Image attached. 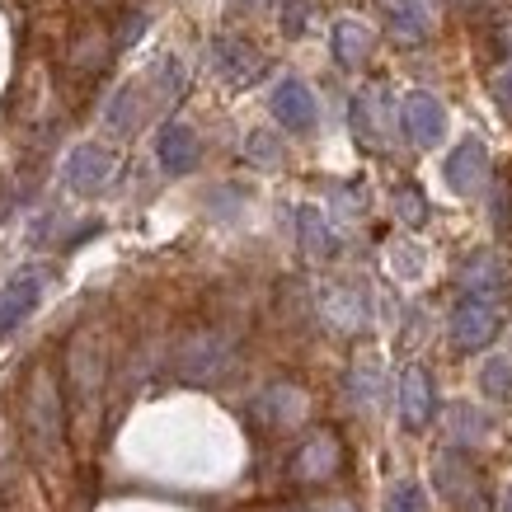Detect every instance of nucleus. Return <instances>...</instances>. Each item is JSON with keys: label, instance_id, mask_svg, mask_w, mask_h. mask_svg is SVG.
Returning <instances> with one entry per match:
<instances>
[{"label": "nucleus", "instance_id": "nucleus-23", "mask_svg": "<svg viewBox=\"0 0 512 512\" xmlns=\"http://www.w3.org/2000/svg\"><path fill=\"white\" fill-rule=\"evenodd\" d=\"M343 390H348V400L357 409H372L376 395H381V367L376 362H357L353 372H348V381H343Z\"/></svg>", "mask_w": 512, "mask_h": 512}, {"label": "nucleus", "instance_id": "nucleus-20", "mask_svg": "<svg viewBox=\"0 0 512 512\" xmlns=\"http://www.w3.org/2000/svg\"><path fill=\"white\" fill-rule=\"evenodd\" d=\"M367 292L353 287V282H339V287H329L325 292V320L339 329H362L367 325Z\"/></svg>", "mask_w": 512, "mask_h": 512}, {"label": "nucleus", "instance_id": "nucleus-33", "mask_svg": "<svg viewBox=\"0 0 512 512\" xmlns=\"http://www.w3.org/2000/svg\"><path fill=\"white\" fill-rule=\"evenodd\" d=\"M282 512H357L353 503H296V508H282Z\"/></svg>", "mask_w": 512, "mask_h": 512}, {"label": "nucleus", "instance_id": "nucleus-28", "mask_svg": "<svg viewBox=\"0 0 512 512\" xmlns=\"http://www.w3.org/2000/svg\"><path fill=\"white\" fill-rule=\"evenodd\" d=\"M386 512H428V494H423V484H419V480L390 484Z\"/></svg>", "mask_w": 512, "mask_h": 512}, {"label": "nucleus", "instance_id": "nucleus-35", "mask_svg": "<svg viewBox=\"0 0 512 512\" xmlns=\"http://www.w3.org/2000/svg\"><path fill=\"white\" fill-rule=\"evenodd\" d=\"M503 508H508V512H512V489H508V498H503Z\"/></svg>", "mask_w": 512, "mask_h": 512}, {"label": "nucleus", "instance_id": "nucleus-29", "mask_svg": "<svg viewBox=\"0 0 512 512\" xmlns=\"http://www.w3.org/2000/svg\"><path fill=\"white\" fill-rule=\"evenodd\" d=\"M109 52H113L109 38H99V33H85V38L71 47V62H76L80 71H99V66L109 62Z\"/></svg>", "mask_w": 512, "mask_h": 512}, {"label": "nucleus", "instance_id": "nucleus-13", "mask_svg": "<svg viewBox=\"0 0 512 512\" xmlns=\"http://www.w3.org/2000/svg\"><path fill=\"white\" fill-rule=\"evenodd\" d=\"M62 179L71 193H99V188L113 179V156L99 146V141H80L76 151L66 156Z\"/></svg>", "mask_w": 512, "mask_h": 512}, {"label": "nucleus", "instance_id": "nucleus-5", "mask_svg": "<svg viewBox=\"0 0 512 512\" xmlns=\"http://www.w3.org/2000/svg\"><path fill=\"white\" fill-rule=\"evenodd\" d=\"M62 433H66V419H62V395H57V381L52 372H38L29 386V437L33 447L52 456L62 447Z\"/></svg>", "mask_w": 512, "mask_h": 512}, {"label": "nucleus", "instance_id": "nucleus-34", "mask_svg": "<svg viewBox=\"0 0 512 512\" xmlns=\"http://www.w3.org/2000/svg\"><path fill=\"white\" fill-rule=\"evenodd\" d=\"M235 5H245V10H259V5H268V0H235Z\"/></svg>", "mask_w": 512, "mask_h": 512}, {"label": "nucleus", "instance_id": "nucleus-9", "mask_svg": "<svg viewBox=\"0 0 512 512\" xmlns=\"http://www.w3.org/2000/svg\"><path fill=\"white\" fill-rule=\"evenodd\" d=\"M268 109H273V118H278V127H287V132H296V137H306V132H315L320 127V104H315V90L306 85V80H278L273 85V94H268Z\"/></svg>", "mask_w": 512, "mask_h": 512}, {"label": "nucleus", "instance_id": "nucleus-6", "mask_svg": "<svg viewBox=\"0 0 512 512\" xmlns=\"http://www.w3.org/2000/svg\"><path fill=\"white\" fill-rule=\"evenodd\" d=\"M400 132L409 137V146H419V151H433L437 141L447 137V104L428 90H414L404 94L400 104Z\"/></svg>", "mask_w": 512, "mask_h": 512}, {"label": "nucleus", "instance_id": "nucleus-14", "mask_svg": "<svg viewBox=\"0 0 512 512\" xmlns=\"http://www.w3.org/2000/svg\"><path fill=\"white\" fill-rule=\"evenodd\" d=\"M184 90H188V71L179 57H160V62L146 71V80H141V94H146V109L151 113L174 109V104L184 99Z\"/></svg>", "mask_w": 512, "mask_h": 512}, {"label": "nucleus", "instance_id": "nucleus-2", "mask_svg": "<svg viewBox=\"0 0 512 512\" xmlns=\"http://www.w3.org/2000/svg\"><path fill=\"white\" fill-rule=\"evenodd\" d=\"M503 301L508 296H484V292H461L451 306L447 334L456 353H484L494 343L498 325H503Z\"/></svg>", "mask_w": 512, "mask_h": 512}, {"label": "nucleus", "instance_id": "nucleus-12", "mask_svg": "<svg viewBox=\"0 0 512 512\" xmlns=\"http://www.w3.org/2000/svg\"><path fill=\"white\" fill-rule=\"evenodd\" d=\"M437 414V386H433V372L409 362L400 372V423L409 433H423Z\"/></svg>", "mask_w": 512, "mask_h": 512}, {"label": "nucleus", "instance_id": "nucleus-16", "mask_svg": "<svg viewBox=\"0 0 512 512\" xmlns=\"http://www.w3.org/2000/svg\"><path fill=\"white\" fill-rule=\"evenodd\" d=\"M202 146H198V132L188 123H165L156 137V160L165 174H188L193 165H198Z\"/></svg>", "mask_w": 512, "mask_h": 512}, {"label": "nucleus", "instance_id": "nucleus-27", "mask_svg": "<svg viewBox=\"0 0 512 512\" xmlns=\"http://www.w3.org/2000/svg\"><path fill=\"white\" fill-rule=\"evenodd\" d=\"M447 423H451V437H456V442H480V437L489 433V419H484L475 404H456Z\"/></svg>", "mask_w": 512, "mask_h": 512}, {"label": "nucleus", "instance_id": "nucleus-10", "mask_svg": "<svg viewBox=\"0 0 512 512\" xmlns=\"http://www.w3.org/2000/svg\"><path fill=\"white\" fill-rule=\"evenodd\" d=\"M43 292H47V273L38 264L19 268L15 278L0 287V339H5V334H15V329L29 320L33 306L43 301Z\"/></svg>", "mask_w": 512, "mask_h": 512}, {"label": "nucleus", "instance_id": "nucleus-26", "mask_svg": "<svg viewBox=\"0 0 512 512\" xmlns=\"http://www.w3.org/2000/svg\"><path fill=\"white\" fill-rule=\"evenodd\" d=\"M245 160L249 165H259V170H278L282 165V141L273 137V132H264V127L249 132L245 137Z\"/></svg>", "mask_w": 512, "mask_h": 512}, {"label": "nucleus", "instance_id": "nucleus-30", "mask_svg": "<svg viewBox=\"0 0 512 512\" xmlns=\"http://www.w3.org/2000/svg\"><path fill=\"white\" fill-rule=\"evenodd\" d=\"M311 10H315V0H287V5H282V33H287V38H301L306 24H311Z\"/></svg>", "mask_w": 512, "mask_h": 512}, {"label": "nucleus", "instance_id": "nucleus-22", "mask_svg": "<svg viewBox=\"0 0 512 512\" xmlns=\"http://www.w3.org/2000/svg\"><path fill=\"white\" fill-rule=\"evenodd\" d=\"M254 414L264 423H273V428H287V423H296L306 414V395L296 386H268L264 395L254 400Z\"/></svg>", "mask_w": 512, "mask_h": 512}, {"label": "nucleus", "instance_id": "nucleus-21", "mask_svg": "<svg viewBox=\"0 0 512 512\" xmlns=\"http://www.w3.org/2000/svg\"><path fill=\"white\" fill-rule=\"evenodd\" d=\"M296 240H301V249L311 259H334L339 254V235H334V226L325 221L320 207H301L296 212Z\"/></svg>", "mask_w": 512, "mask_h": 512}, {"label": "nucleus", "instance_id": "nucleus-7", "mask_svg": "<svg viewBox=\"0 0 512 512\" xmlns=\"http://www.w3.org/2000/svg\"><path fill=\"white\" fill-rule=\"evenodd\" d=\"M339 470H343V447L329 428L311 433L292 451V461H287V475H292L296 484H325V480H334Z\"/></svg>", "mask_w": 512, "mask_h": 512}, {"label": "nucleus", "instance_id": "nucleus-8", "mask_svg": "<svg viewBox=\"0 0 512 512\" xmlns=\"http://www.w3.org/2000/svg\"><path fill=\"white\" fill-rule=\"evenodd\" d=\"M489 174H494V165H489V146H484L480 137H461L456 146H451L447 165H442V179H447V188H451V193H461V198H475V193H484Z\"/></svg>", "mask_w": 512, "mask_h": 512}, {"label": "nucleus", "instance_id": "nucleus-18", "mask_svg": "<svg viewBox=\"0 0 512 512\" xmlns=\"http://www.w3.org/2000/svg\"><path fill=\"white\" fill-rule=\"evenodd\" d=\"M386 29L400 43H423L433 33V10L428 0H386Z\"/></svg>", "mask_w": 512, "mask_h": 512}, {"label": "nucleus", "instance_id": "nucleus-31", "mask_svg": "<svg viewBox=\"0 0 512 512\" xmlns=\"http://www.w3.org/2000/svg\"><path fill=\"white\" fill-rule=\"evenodd\" d=\"M494 99H498V109L503 113H512V62L494 76Z\"/></svg>", "mask_w": 512, "mask_h": 512}, {"label": "nucleus", "instance_id": "nucleus-3", "mask_svg": "<svg viewBox=\"0 0 512 512\" xmlns=\"http://www.w3.org/2000/svg\"><path fill=\"white\" fill-rule=\"evenodd\" d=\"M231 353L235 348H231L226 334H217V329H198V334H188V339L174 348V372H179V381H188V386H212V381L226 376Z\"/></svg>", "mask_w": 512, "mask_h": 512}, {"label": "nucleus", "instance_id": "nucleus-32", "mask_svg": "<svg viewBox=\"0 0 512 512\" xmlns=\"http://www.w3.org/2000/svg\"><path fill=\"white\" fill-rule=\"evenodd\" d=\"M141 29H146V15H127V24L113 33V47H132L141 38Z\"/></svg>", "mask_w": 512, "mask_h": 512}, {"label": "nucleus", "instance_id": "nucleus-25", "mask_svg": "<svg viewBox=\"0 0 512 512\" xmlns=\"http://www.w3.org/2000/svg\"><path fill=\"white\" fill-rule=\"evenodd\" d=\"M480 390L489 395V400H498V404H508V400H512V357L494 353L489 362H484Z\"/></svg>", "mask_w": 512, "mask_h": 512}, {"label": "nucleus", "instance_id": "nucleus-4", "mask_svg": "<svg viewBox=\"0 0 512 512\" xmlns=\"http://www.w3.org/2000/svg\"><path fill=\"white\" fill-rule=\"evenodd\" d=\"M400 123L395 118V104H390V94L381 85H367V90H357L348 99V127H353V137L367 146V151H381L390 141V127Z\"/></svg>", "mask_w": 512, "mask_h": 512}, {"label": "nucleus", "instance_id": "nucleus-1", "mask_svg": "<svg viewBox=\"0 0 512 512\" xmlns=\"http://www.w3.org/2000/svg\"><path fill=\"white\" fill-rule=\"evenodd\" d=\"M104 372H109L104 334L99 329H80L71 339V348H66V381H71V400H76V414H85V423H90L94 404H99Z\"/></svg>", "mask_w": 512, "mask_h": 512}, {"label": "nucleus", "instance_id": "nucleus-19", "mask_svg": "<svg viewBox=\"0 0 512 512\" xmlns=\"http://www.w3.org/2000/svg\"><path fill=\"white\" fill-rule=\"evenodd\" d=\"M146 113H151V109H146L141 80H132V85H123V90H118L109 104H104V127H109V132H118V137H132Z\"/></svg>", "mask_w": 512, "mask_h": 512}, {"label": "nucleus", "instance_id": "nucleus-11", "mask_svg": "<svg viewBox=\"0 0 512 512\" xmlns=\"http://www.w3.org/2000/svg\"><path fill=\"white\" fill-rule=\"evenodd\" d=\"M264 52L254 43H245V38H231V33H221V38H212V71H217L231 90H245V85H254V80L264 76Z\"/></svg>", "mask_w": 512, "mask_h": 512}, {"label": "nucleus", "instance_id": "nucleus-24", "mask_svg": "<svg viewBox=\"0 0 512 512\" xmlns=\"http://www.w3.org/2000/svg\"><path fill=\"white\" fill-rule=\"evenodd\" d=\"M390 207H395V217H400L409 231H419L423 221H428V198H423L419 184H400L390 193Z\"/></svg>", "mask_w": 512, "mask_h": 512}, {"label": "nucleus", "instance_id": "nucleus-17", "mask_svg": "<svg viewBox=\"0 0 512 512\" xmlns=\"http://www.w3.org/2000/svg\"><path fill=\"white\" fill-rule=\"evenodd\" d=\"M372 29L362 24V19H339L334 29H329V47H334V62L343 66V71H357V66H367V57H372Z\"/></svg>", "mask_w": 512, "mask_h": 512}, {"label": "nucleus", "instance_id": "nucleus-15", "mask_svg": "<svg viewBox=\"0 0 512 512\" xmlns=\"http://www.w3.org/2000/svg\"><path fill=\"white\" fill-rule=\"evenodd\" d=\"M461 292H484V296H508V264L498 259L494 249H475L461 273H456Z\"/></svg>", "mask_w": 512, "mask_h": 512}]
</instances>
